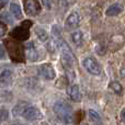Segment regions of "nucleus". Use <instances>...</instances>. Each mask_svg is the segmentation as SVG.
<instances>
[{
    "instance_id": "obj_17",
    "label": "nucleus",
    "mask_w": 125,
    "mask_h": 125,
    "mask_svg": "<svg viewBox=\"0 0 125 125\" xmlns=\"http://www.w3.org/2000/svg\"><path fill=\"white\" fill-rule=\"evenodd\" d=\"M89 119H90V121L93 122V123H98V124L102 123V120H101L100 114L94 110H89Z\"/></svg>"
},
{
    "instance_id": "obj_24",
    "label": "nucleus",
    "mask_w": 125,
    "mask_h": 125,
    "mask_svg": "<svg viewBox=\"0 0 125 125\" xmlns=\"http://www.w3.org/2000/svg\"><path fill=\"white\" fill-rule=\"evenodd\" d=\"M61 1V4L64 7H69L71 3L73 2V0H59Z\"/></svg>"
},
{
    "instance_id": "obj_28",
    "label": "nucleus",
    "mask_w": 125,
    "mask_h": 125,
    "mask_svg": "<svg viewBox=\"0 0 125 125\" xmlns=\"http://www.w3.org/2000/svg\"><path fill=\"white\" fill-rule=\"evenodd\" d=\"M8 1H9V0H0V6H3V4H6Z\"/></svg>"
},
{
    "instance_id": "obj_26",
    "label": "nucleus",
    "mask_w": 125,
    "mask_h": 125,
    "mask_svg": "<svg viewBox=\"0 0 125 125\" xmlns=\"http://www.w3.org/2000/svg\"><path fill=\"white\" fill-rule=\"evenodd\" d=\"M41 1L45 6V8H47V9L51 8V0H41Z\"/></svg>"
},
{
    "instance_id": "obj_2",
    "label": "nucleus",
    "mask_w": 125,
    "mask_h": 125,
    "mask_svg": "<svg viewBox=\"0 0 125 125\" xmlns=\"http://www.w3.org/2000/svg\"><path fill=\"white\" fill-rule=\"evenodd\" d=\"M54 113L57 115L59 120H62L65 123H71L73 120V112L70 104L65 101H57L55 102L53 106Z\"/></svg>"
},
{
    "instance_id": "obj_13",
    "label": "nucleus",
    "mask_w": 125,
    "mask_h": 125,
    "mask_svg": "<svg viewBox=\"0 0 125 125\" xmlns=\"http://www.w3.org/2000/svg\"><path fill=\"white\" fill-rule=\"evenodd\" d=\"M122 11H123V7H122L121 4L113 3V4H111L108 8V10H106V15H109V17H115V15L120 14Z\"/></svg>"
},
{
    "instance_id": "obj_10",
    "label": "nucleus",
    "mask_w": 125,
    "mask_h": 125,
    "mask_svg": "<svg viewBox=\"0 0 125 125\" xmlns=\"http://www.w3.org/2000/svg\"><path fill=\"white\" fill-rule=\"evenodd\" d=\"M26 56L31 62H36L39 59V51L35 47V44L33 42H30L25 45Z\"/></svg>"
},
{
    "instance_id": "obj_12",
    "label": "nucleus",
    "mask_w": 125,
    "mask_h": 125,
    "mask_svg": "<svg viewBox=\"0 0 125 125\" xmlns=\"http://www.w3.org/2000/svg\"><path fill=\"white\" fill-rule=\"evenodd\" d=\"M69 98L75 102H80L81 101V93H80V89L78 84H73L70 88L67 90Z\"/></svg>"
},
{
    "instance_id": "obj_4",
    "label": "nucleus",
    "mask_w": 125,
    "mask_h": 125,
    "mask_svg": "<svg viewBox=\"0 0 125 125\" xmlns=\"http://www.w3.org/2000/svg\"><path fill=\"white\" fill-rule=\"evenodd\" d=\"M31 25H32V23H31L30 21H24L21 25L17 26V28L10 33L11 37H13V39H15V40H19V41H25V40H28L29 36H30V31H29V29H30Z\"/></svg>"
},
{
    "instance_id": "obj_16",
    "label": "nucleus",
    "mask_w": 125,
    "mask_h": 125,
    "mask_svg": "<svg viewBox=\"0 0 125 125\" xmlns=\"http://www.w3.org/2000/svg\"><path fill=\"white\" fill-rule=\"evenodd\" d=\"M10 10H11V13L13 14V17H14L15 19H18V20L22 19V11H21V8L19 7V4L12 2V3L10 4Z\"/></svg>"
},
{
    "instance_id": "obj_5",
    "label": "nucleus",
    "mask_w": 125,
    "mask_h": 125,
    "mask_svg": "<svg viewBox=\"0 0 125 125\" xmlns=\"http://www.w3.org/2000/svg\"><path fill=\"white\" fill-rule=\"evenodd\" d=\"M82 65L86 68V70L88 71L90 75L92 76H100L102 73V68L100 66V64L95 61L92 57H87L82 61Z\"/></svg>"
},
{
    "instance_id": "obj_19",
    "label": "nucleus",
    "mask_w": 125,
    "mask_h": 125,
    "mask_svg": "<svg viewBox=\"0 0 125 125\" xmlns=\"http://www.w3.org/2000/svg\"><path fill=\"white\" fill-rule=\"evenodd\" d=\"M110 89H112V91H114L116 94H121L123 91V87L121 86V83L117 81H112L110 83Z\"/></svg>"
},
{
    "instance_id": "obj_3",
    "label": "nucleus",
    "mask_w": 125,
    "mask_h": 125,
    "mask_svg": "<svg viewBox=\"0 0 125 125\" xmlns=\"http://www.w3.org/2000/svg\"><path fill=\"white\" fill-rule=\"evenodd\" d=\"M4 45H6L7 50L9 52L10 57L15 62H23L24 61V50L23 46L17 41L11 39H7L4 41Z\"/></svg>"
},
{
    "instance_id": "obj_14",
    "label": "nucleus",
    "mask_w": 125,
    "mask_h": 125,
    "mask_svg": "<svg viewBox=\"0 0 125 125\" xmlns=\"http://www.w3.org/2000/svg\"><path fill=\"white\" fill-rule=\"evenodd\" d=\"M70 37H71L73 43L75 44L76 46H78V47H80V46L82 45V43H83V35H82V33L80 32V31H75V32H73Z\"/></svg>"
},
{
    "instance_id": "obj_8",
    "label": "nucleus",
    "mask_w": 125,
    "mask_h": 125,
    "mask_svg": "<svg viewBox=\"0 0 125 125\" xmlns=\"http://www.w3.org/2000/svg\"><path fill=\"white\" fill-rule=\"evenodd\" d=\"M37 73L41 77H43L46 80H53L56 77V73H55V69L53 68V66L51 64H43L39 67L37 69Z\"/></svg>"
},
{
    "instance_id": "obj_27",
    "label": "nucleus",
    "mask_w": 125,
    "mask_h": 125,
    "mask_svg": "<svg viewBox=\"0 0 125 125\" xmlns=\"http://www.w3.org/2000/svg\"><path fill=\"white\" fill-rule=\"evenodd\" d=\"M121 119H122V121L125 123V108L122 110V112H121Z\"/></svg>"
},
{
    "instance_id": "obj_20",
    "label": "nucleus",
    "mask_w": 125,
    "mask_h": 125,
    "mask_svg": "<svg viewBox=\"0 0 125 125\" xmlns=\"http://www.w3.org/2000/svg\"><path fill=\"white\" fill-rule=\"evenodd\" d=\"M1 20L4 22H7V23H9V24L13 23V20H12V18H11L10 13H9L8 11H3V12L1 13Z\"/></svg>"
},
{
    "instance_id": "obj_25",
    "label": "nucleus",
    "mask_w": 125,
    "mask_h": 125,
    "mask_svg": "<svg viewBox=\"0 0 125 125\" xmlns=\"http://www.w3.org/2000/svg\"><path fill=\"white\" fill-rule=\"evenodd\" d=\"M6 58V51H4V47L0 44V59H4Z\"/></svg>"
},
{
    "instance_id": "obj_6",
    "label": "nucleus",
    "mask_w": 125,
    "mask_h": 125,
    "mask_svg": "<svg viewBox=\"0 0 125 125\" xmlns=\"http://www.w3.org/2000/svg\"><path fill=\"white\" fill-rule=\"evenodd\" d=\"M23 4L24 10L28 15L35 17L41 12V4H40L39 0H23Z\"/></svg>"
},
{
    "instance_id": "obj_18",
    "label": "nucleus",
    "mask_w": 125,
    "mask_h": 125,
    "mask_svg": "<svg viewBox=\"0 0 125 125\" xmlns=\"http://www.w3.org/2000/svg\"><path fill=\"white\" fill-rule=\"evenodd\" d=\"M35 34L37 35L40 41L42 42H46L48 40V34L46 33V31L42 28H36L35 29Z\"/></svg>"
},
{
    "instance_id": "obj_9",
    "label": "nucleus",
    "mask_w": 125,
    "mask_h": 125,
    "mask_svg": "<svg viewBox=\"0 0 125 125\" xmlns=\"http://www.w3.org/2000/svg\"><path fill=\"white\" fill-rule=\"evenodd\" d=\"M79 23H80L79 14H78V12H76V11H73V12L68 15V18L66 19V23H65V25H66L67 29L71 30V29L77 28V26L79 25Z\"/></svg>"
},
{
    "instance_id": "obj_11",
    "label": "nucleus",
    "mask_w": 125,
    "mask_h": 125,
    "mask_svg": "<svg viewBox=\"0 0 125 125\" xmlns=\"http://www.w3.org/2000/svg\"><path fill=\"white\" fill-rule=\"evenodd\" d=\"M12 83V73L10 70L6 69L0 73V87L1 88H6L9 87Z\"/></svg>"
},
{
    "instance_id": "obj_1",
    "label": "nucleus",
    "mask_w": 125,
    "mask_h": 125,
    "mask_svg": "<svg viewBox=\"0 0 125 125\" xmlns=\"http://www.w3.org/2000/svg\"><path fill=\"white\" fill-rule=\"evenodd\" d=\"M58 44V50L61 52V62L62 65L66 70H71L75 65V56H73V51L70 50L69 45L65 41L61 40Z\"/></svg>"
},
{
    "instance_id": "obj_22",
    "label": "nucleus",
    "mask_w": 125,
    "mask_h": 125,
    "mask_svg": "<svg viewBox=\"0 0 125 125\" xmlns=\"http://www.w3.org/2000/svg\"><path fill=\"white\" fill-rule=\"evenodd\" d=\"M7 25L3 23V22L0 21V39H1L2 36H4V34L7 33Z\"/></svg>"
},
{
    "instance_id": "obj_23",
    "label": "nucleus",
    "mask_w": 125,
    "mask_h": 125,
    "mask_svg": "<svg viewBox=\"0 0 125 125\" xmlns=\"http://www.w3.org/2000/svg\"><path fill=\"white\" fill-rule=\"evenodd\" d=\"M9 117V113L7 110H0V121H4Z\"/></svg>"
},
{
    "instance_id": "obj_21",
    "label": "nucleus",
    "mask_w": 125,
    "mask_h": 125,
    "mask_svg": "<svg viewBox=\"0 0 125 125\" xmlns=\"http://www.w3.org/2000/svg\"><path fill=\"white\" fill-rule=\"evenodd\" d=\"M57 47H58V44H57V42L54 41V40H50V42L47 43V50L50 51L51 53H54L55 51L57 50Z\"/></svg>"
},
{
    "instance_id": "obj_7",
    "label": "nucleus",
    "mask_w": 125,
    "mask_h": 125,
    "mask_svg": "<svg viewBox=\"0 0 125 125\" xmlns=\"http://www.w3.org/2000/svg\"><path fill=\"white\" fill-rule=\"evenodd\" d=\"M22 116H23L25 120H28V121H36V120L42 119L43 114H42L41 111H40L37 108L29 104V105L25 108V110L23 111V113H22Z\"/></svg>"
},
{
    "instance_id": "obj_15",
    "label": "nucleus",
    "mask_w": 125,
    "mask_h": 125,
    "mask_svg": "<svg viewBox=\"0 0 125 125\" xmlns=\"http://www.w3.org/2000/svg\"><path fill=\"white\" fill-rule=\"evenodd\" d=\"M28 105H29V103H26V102H20V103H18L12 110L13 115L14 116H22V113H23V111L25 110V108Z\"/></svg>"
}]
</instances>
